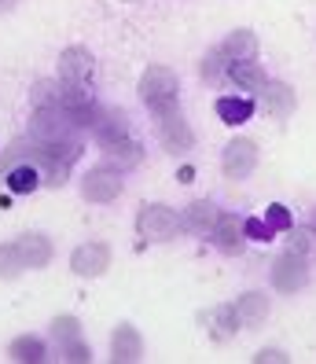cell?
<instances>
[{"mask_svg": "<svg viewBox=\"0 0 316 364\" xmlns=\"http://www.w3.org/2000/svg\"><path fill=\"white\" fill-rule=\"evenodd\" d=\"M140 100H143L147 111L155 114V122L177 114L180 111V107H177L180 103V81H177V74L170 67H147L143 77H140Z\"/></svg>", "mask_w": 316, "mask_h": 364, "instance_id": "obj_1", "label": "cell"}, {"mask_svg": "<svg viewBox=\"0 0 316 364\" xmlns=\"http://www.w3.org/2000/svg\"><path fill=\"white\" fill-rule=\"evenodd\" d=\"M52 262V240L45 235H18L11 243H0V276H18L23 269H45Z\"/></svg>", "mask_w": 316, "mask_h": 364, "instance_id": "obj_2", "label": "cell"}, {"mask_svg": "<svg viewBox=\"0 0 316 364\" xmlns=\"http://www.w3.org/2000/svg\"><path fill=\"white\" fill-rule=\"evenodd\" d=\"M254 52H258V37L250 33V30L228 33V37L221 41V48H214V52L206 55V63H202V77H206V81H221V77L228 74L231 63L254 59Z\"/></svg>", "mask_w": 316, "mask_h": 364, "instance_id": "obj_3", "label": "cell"}, {"mask_svg": "<svg viewBox=\"0 0 316 364\" xmlns=\"http://www.w3.org/2000/svg\"><path fill=\"white\" fill-rule=\"evenodd\" d=\"M77 133H81V125L74 122L70 111H62V107H33L30 136H37V140H70Z\"/></svg>", "mask_w": 316, "mask_h": 364, "instance_id": "obj_4", "label": "cell"}, {"mask_svg": "<svg viewBox=\"0 0 316 364\" xmlns=\"http://www.w3.org/2000/svg\"><path fill=\"white\" fill-rule=\"evenodd\" d=\"M268 280H272V287H276L280 294H294V291H302V287H305V280H309V265H305L302 254L287 250V254H280V258L272 262Z\"/></svg>", "mask_w": 316, "mask_h": 364, "instance_id": "obj_5", "label": "cell"}, {"mask_svg": "<svg viewBox=\"0 0 316 364\" xmlns=\"http://www.w3.org/2000/svg\"><path fill=\"white\" fill-rule=\"evenodd\" d=\"M121 173L111 166H96L85 173V181H81V196H85L89 203H114L121 196Z\"/></svg>", "mask_w": 316, "mask_h": 364, "instance_id": "obj_6", "label": "cell"}, {"mask_svg": "<svg viewBox=\"0 0 316 364\" xmlns=\"http://www.w3.org/2000/svg\"><path fill=\"white\" fill-rule=\"evenodd\" d=\"M70 269L81 276V280H96V276H103V272L111 269V247L99 243V240L81 243V247L70 254Z\"/></svg>", "mask_w": 316, "mask_h": 364, "instance_id": "obj_7", "label": "cell"}, {"mask_svg": "<svg viewBox=\"0 0 316 364\" xmlns=\"http://www.w3.org/2000/svg\"><path fill=\"white\" fill-rule=\"evenodd\" d=\"M180 228V218H177V210L170 206H143L140 210V218H136V232L143 235V240H170V235Z\"/></svg>", "mask_w": 316, "mask_h": 364, "instance_id": "obj_8", "label": "cell"}, {"mask_svg": "<svg viewBox=\"0 0 316 364\" xmlns=\"http://www.w3.org/2000/svg\"><path fill=\"white\" fill-rule=\"evenodd\" d=\"M92 70H96V59L89 48H67L59 55V81H67L74 85V89H89V81H92Z\"/></svg>", "mask_w": 316, "mask_h": 364, "instance_id": "obj_9", "label": "cell"}, {"mask_svg": "<svg viewBox=\"0 0 316 364\" xmlns=\"http://www.w3.org/2000/svg\"><path fill=\"white\" fill-rule=\"evenodd\" d=\"M254 166H258V144L254 140H231L224 147V159H221V169H224V177L228 181H243L254 173Z\"/></svg>", "mask_w": 316, "mask_h": 364, "instance_id": "obj_10", "label": "cell"}, {"mask_svg": "<svg viewBox=\"0 0 316 364\" xmlns=\"http://www.w3.org/2000/svg\"><path fill=\"white\" fill-rule=\"evenodd\" d=\"M52 335L62 346V357H67V360H74V364L92 360V350L85 346V338H81V324L74 316H55L52 320Z\"/></svg>", "mask_w": 316, "mask_h": 364, "instance_id": "obj_11", "label": "cell"}, {"mask_svg": "<svg viewBox=\"0 0 316 364\" xmlns=\"http://www.w3.org/2000/svg\"><path fill=\"white\" fill-rule=\"evenodd\" d=\"M206 240L214 243L217 250H224V254H239L243 250V240H246V235H243V221L236 218V213H221Z\"/></svg>", "mask_w": 316, "mask_h": 364, "instance_id": "obj_12", "label": "cell"}, {"mask_svg": "<svg viewBox=\"0 0 316 364\" xmlns=\"http://www.w3.org/2000/svg\"><path fill=\"white\" fill-rule=\"evenodd\" d=\"M143 357V338L133 324H118L111 335V360L118 364H136Z\"/></svg>", "mask_w": 316, "mask_h": 364, "instance_id": "obj_13", "label": "cell"}, {"mask_svg": "<svg viewBox=\"0 0 316 364\" xmlns=\"http://www.w3.org/2000/svg\"><path fill=\"white\" fill-rule=\"evenodd\" d=\"M158 136H162V147H165L170 155H184L187 147H192V140H195L180 111L170 114V118H158Z\"/></svg>", "mask_w": 316, "mask_h": 364, "instance_id": "obj_14", "label": "cell"}, {"mask_svg": "<svg viewBox=\"0 0 316 364\" xmlns=\"http://www.w3.org/2000/svg\"><path fill=\"white\" fill-rule=\"evenodd\" d=\"M261 96V103H265V111L272 114V118H290L294 114V89L290 85H283V81H265V89L258 92Z\"/></svg>", "mask_w": 316, "mask_h": 364, "instance_id": "obj_15", "label": "cell"}, {"mask_svg": "<svg viewBox=\"0 0 316 364\" xmlns=\"http://www.w3.org/2000/svg\"><path fill=\"white\" fill-rule=\"evenodd\" d=\"M236 316H239V328H246V331L261 328V324H265V316H268V298H265L261 291H246V294H239Z\"/></svg>", "mask_w": 316, "mask_h": 364, "instance_id": "obj_16", "label": "cell"}, {"mask_svg": "<svg viewBox=\"0 0 316 364\" xmlns=\"http://www.w3.org/2000/svg\"><path fill=\"white\" fill-rule=\"evenodd\" d=\"M217 218H221V210H217L214 203L199 199V203H192V206H187V213L180 218V228L195 232V235H209V228L217 225Z\"/></svg>", "mask_w": 316, "mask_h": 364, "instance_id": "obj_17", "label": "cell"}, {"mask_svg": "<svg viewBox=\"0 0 316 364\" xmlns=\"http://www.w3.org/2000/svg\"><path fill=\"white\" fill-rule=\"evenodd\" d=\"M202 320L209 324V338H217V342L231 338V335H236V328H239L236 306H217V309H209V313H206Z\"/></svg>", "mask_w": 316, "mask_h": 364, "instance_id": "obj_18", "label": "cell"}, {"mask_svg": "<svg viewBox=\"0 0 316 364\" xmlns=\"http://www.w3.org/2000/svg\"><path fill=\"white\" fill-rule=\"evenodd\" d=\"M228 77L236 81V85H239L243 92H261V89H265V81H268V77L261 74V67H258L254 59L231 63V67H228Z\"/></svg>", "mask_w": 316, "mask_h": 364, "instance_id": "obj_19", "label": "cell"}, {"mask_svg": "<svg viewBox=\"0 0 316 364\" xmlns=\"http://www.w3.org/2000/svg\"><path fill=\"white\" fill-rule=\"evenodd\" d=\"M217 114H221L224 125H243V122H250V114H254V100L250 96H221Z\"/></svg>", "mask_w": 316, "mask_h": 364, "instance_id": "obj_20", "label": "cell"}, {"mask_svg": "<svg viewBox=\"0 0 316 364\" xmlns=\"http://www.w3.org/2000/svg\"><path fill=\"white\" fill-rule=\"evenodd\" d=\"M4 181L11 188V196H30V191H37V184H40V169L33 162H18V166L8 169Z\"/></svg>", "mask_w": 316, "mask_h": 364, "instance_id": "obj_21", "label": "cell"}, {"mask_svg": "<svg viewBox=\"0 0 316 364\" xmlns=\"http://www.w3.org/2000/svg\"><path fill=\"white\" fill-rule=\"evenodd\" d=\"M103 151H107V159L114 162V166H136L140 162V144L133 140V133H125V136H118V140H111V144H99Z\"/></svg>", "mask_w": 316, "mask_h": 364, "instance_id": "obj_22", "label": "cell"}, {"mask_svg": "<svg viewBox=\"0 0 316 364\" xmlns=\"http://www.w3.org/2000/svg\"><path fill=\"white\" fill-rule=\"evenodd\" d=\"M11 357L23 360V364H40L48 357V350H45V342H40L37 335H23V338L11 342Z\"/></svg>", "mask_w": 316, "mask_h": 364, "instance_id": "obj_23", "label": "cell"}, {"mask_svg": "<svg viewBox=\"0 0 316 364\" xmlns=\"http://www.w3.org/2000/svg\"><path fill=\"white\" fill-rule=\"evenodd\" d=\"M243 235H246V240H258V243H268V240H276V228H272L268 221L246 218V221H243Z\"/></svg>", "mask_w": 316, "mask_h": 364, "instance_id": "obj_24", "label": "cell"}, {"mask_svg": "<svg viewBox=\"0 0 316 364\" xmlns=\"http://www.w3.org/2000/svg\"><path fill=\"white\" fill-rule=\"evenodd\" d=\"M265 221H268L272 228H276V232H290V228H294V218H290V210H287V206H280V203L265 210Z\"/></svg>", "mask_w": 316, "mask_h": 364, "instance_id": "obj_25", "label": "cell"}, {"mask_svg": "<svg viewBox=\"0 0 316 364\" xmlns=\"http://www.w3.org/2000/svg\"><path fill=\"white\" fill-rule=\"evenodd\" d=\"M290 250L294 254H302V258H312L316 254V232H294V240H290Z\"/></svg>", "mask_w": 316, "mask_h": 364, "instance_id": "obj_26", "label": "cell"}, {"mask_svg": "<svg viewBox=\"0 0 316 364\" xmlns=\"http://www.w3.org/2000/svg\"><path fill=\"white\" fill-rule=\"evenodd\" d=\"M254 360H258V364H272V360H276V364H287V353H283V350H261Z\"/></svg>", "mask_w": 316, "mask_h": 364, "instance_id": "obj_27", "label": "cell"}, {"mask_svg": "<svg viewBox=\"0 0 316 364\" xmlns=\"http://www.w3.org/2000/svg\"><path fill=\"white\" fill-rule=\"evenodd\" d=\"M15 8V0H0V15H4V11H11Z\"/></svg>", "mask_w": 316, "mask_h": 364, "instance_id": "obj_28", "label": "cell"}, {"mask_svg": "<svg viewBox=\"0 0 316 364\" xmlns=\"http://www.w3.org/2000/svg\"><path fill=\"white\" fill-rule=\"evenodd\" d=\"M312 232H316V210H312Z\"/></svg>", "mask_w": 316, "mask_h": 364, "instance_id": "obj_29", "label": "cell"}]
</instances>
